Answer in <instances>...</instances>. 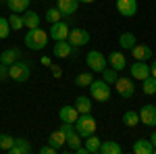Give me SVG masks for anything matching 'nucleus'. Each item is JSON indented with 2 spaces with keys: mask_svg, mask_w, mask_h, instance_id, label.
<instances>
[{
  "mask_svg": "<svg viewBox=\"0 0 156 154\" xmlns=\"http://www.w3.org/2000/svg\"><path fill=\"white\" fill-rule=\"evenodd\" d=\"M75 108L79 110V115L92 113V100H90L87 96H77V98H75Z\"/></svg>",
  "mask_w": 156,
  "mask_h": 154,
  "instance_id": "25",
  "label": "nucleus"
},
{
  "mask_svg": "<svg viewBox=\"0 0 156 154\" xmlns=\"http://www.w3.org/2000/svg\"><path fill=\"white\" fill-rule=\"evenodd\" d=\"M77 117H79V110L75 108V104H73V106H62L58 110V119L65 121V123H75Z\"/></svg>",
  "mask_w": 156,
  "mask_h": 154,
  "instance_id": "15",
  "label": "nucleus"
},
{
  "mask_svg": "<svg viewBox=\"0 0 156 154\" xmlns=\"http://www.w3.org/2000/svg\"><path fill=\"white\" fill-rule=\"evenodd\" d=\"M106 63L110 65V69H115L117 73H119V71H123V69L127 67L125 54H123V52H117V50H115V52H110V54L106 56Z\"/></svg>",
  "mask_w": 156,
  "mask_h": 154,
  "instance_id": "10",
  "label": "nucleus"
},
{
  "mask_svg": "<svg viewBox=\"0 0 156 154\" xmlns=\"http://www.w3.org/2000/svg\"><path fill=\"white\" fill-rule=\"evenodd\" d=\"M96 127H98V123H96V119L92 117V113H83V115H79L77 121L73 123V129L77 131L81 138L92 135V133L96 131Z\"/></svg>",
  "mask_w": 156,
  "mask_h": 154,
  "instance_id": "1",
  "label": "nucleus"
},
{
  "mask_svg": "<svg viewBox=\"0 0 156 154\" xmlns=\"http://www.w3.org/2000/svg\"><path fill=\"white\" fill-rule=\"evenodd\" d=\"M102 79L106 83H115L117 81V71H115V69H104V71H102Z\"/></svg>",
  "mask_w": 156,
  "mask_h": 154,
  "instance_id": "35",
  "label": "nucleus"
},
{
  "mask_svg": "<svg viewBox=\"0 0 156 154\" xmlns=\"http://www.w3.org/2000/svg\"><path fill=\"white\" fill-rule=\"evenodd\" d=\"M150 142H152V146H154V148H156V131H154V133H152V135H150Z\"/></svg>",
  "mask_w": 156,
  "mask_h": 154,
  "instance_id": "40",
  "label": "nucleus"
},
{
  "mask_svg": "<svg viewBox=\"0 0 156 154\" xmlns=\"http://www.w3.org/2000/svg\"><path fill=\"white\" fill-rule=\"evenodd\" d=\"M9 79V65L0 63V81H6Z\"/></svg>",
  "mask_w": 156,
  "mask_h": 154,
  "instance_id": "36",
  "label": "nucleus"
},
{
  "mask_svg": "<svg viewBox=\"0 0 156 154\" xmlns=\"http://www.w3.org/2000/svg\"><path fill=\"white\" fill-rule=\"evenodd\" d=\"M131 52H133V59L135 60H148L152 56V50H150L148 44H135L131 48Z\"/></svg>",
  "mask_w": 156,
  "mask_h": 154,
  "instance_id": "19",
  "label": "nucleus"
},
{
  "mask_svg": "<svg viewBox=\"0 0 156 154\" xmlns=\"http://www.w3.org/2000/svg\"><path fill=\"white\" fill-rule=\"evenodd\" d=\"M12 144H15V138L12 135H9V133H0V150H11Z\"/></svg>",
  "mask_w": 156,
  "mask_h": 154,
  "instance_id": "33",
  "label": "nucleus"
},
{
  "mask_svg": "<svg viewBox=\"0 0 156 154\" xmlns=\"http://www.w3.org/2000/svg\"><path fill=\"white\" fill-rule=\"evenodd\" d=\"M142 92L148 96H154L156 94V77L148 75L146 79H142Z\"/></svg>",
  "mask_w": 156,
  "mask_h": 154,
  "instance_id": "26",
  "label": "nucleus"
},
{
  "mask_svg": "<svg viewBox=\"0 0 156 154\" xmlns=\"http://www.w3.org/2000/svg\"><path fill=\"white\" fill-rule=\"evenodd\" d=\"M110 83H106L104 79H94V81L90 83V94L94 100L98 102H106L108 98H110Z\"/></svg>",
  "mask_w": 156,
  "mask_h": 154,
  "instance_id": "4",
  "label": "nucleus"
},
{
  "mask_svg": "<svg viewBox=\"0 0 156 154\" xmlns=\"http://www.w3.org/2000/svg\"><path fill=\"white\" fill-rule=\"evenodd\" d=\"M46 21L48 23H56V21H62V13L56 9V6H52L46 11Z\"/></svg>",
  "mask_w": 156,
  "mask_h": 154,
  "instance_id": "32",
  "label": "nucleus"
},
{
  "mask_svg": "<svg viewBox=\"0 0 156 154\" xmlns=\"http://www.w3.org/2000/svg\"><path fill=\"white\" fill-rule=\"evenodd\" d=\"M100 154H121V144L115 140H104L100 144Z\"/></svg>",
  "mask_w": 156,
  "mask_h": 154,
  "instance_id": "21",
  "label": "nucleus"
},
{
  "mask_svg": "<svg viewBox=\"0 0 156 154\" xmlns=\"http://www.w3.org/2000/svg\"><path fill=\"white\" fill-rule=\"evenodd\" d=\"M69 25L62 23V21H56V23L50 25V38L52 40H67V36H69Z\"/></svg>",
  "mask_w": 156,
  "mask_h": 154,
  "instance_id": "13",
  "label": "nucleus"
},
{
  "mask_svg": "<svg viewBox=\"0 0 156 154\" xmlns=\"http://www.w3.org/2000/svg\"><path fill=\"white\" fill-rule=\"evenodd\" d=\"M154 152H156V148H154Z\"/></svg>",
  "mask_w": 156,
  "mask_h": 154,
  "instance_id": "43",
  "label": "nucleus"
},
{
  "mask_svg": "<svg viewBox=\"0 0 156 154\" xmlns=\"http://www.w3.org/2000/svg\"><path fill=\"white\" fill-rule=\"evenodd\" d=\"M29 4H31V0H6V6L11 9V13H25L29 9Z\"/></svg>",
  "mask_w": 156,
  "mask_h": 154,
  "instance_id": "23",
  "label": "nucleus"
},
{
  "mask_svg": "<svg viewBox=\"0 0 156 154\" xmlns=\"http://www.w3.org/2000/svg\"><path fill=\"white\" fill-rule=\"evenodd\" d=\"M67 40H69L71 46L81 48V46H85V44L90 42V31H87V29H81V27H73V29H69Z\"/></svg>",
  "mask_w": 156,
  "mask_h": 154,
  "instance_id": "6",
  "label": "nucleus"
},
{
  "mask_svg": "<svg viewBox=\"0 0 156 154\" xmlns=\"http://www.w3.org/2000/svg\"><path fill=\"white\" fill-rule=\"evenodd\" d=\"M119 46L125 48V50H131L135 46V36H133L131 31H125V34H121L119 36Z\"/></svg>",
  "mask_w": 156,
  "mask_h": 154,
  "instance_id": "27",
  "label": "nucleus"
},
{
  "mask_svg": "<svg viewBox=\"0 0 156 154\" xmlns=\"http://www.w3.org/2000/svg\"><path fill=\"white\" fill-rule=\"evenodd\" d=\"M123 123H125L127 127H135V125H140V113H135V110H127V113L123 115Z\"/></svg>",
  "mask_w": 156,
  "mask_h": 154,
  "instance_id": "28",
  "label": "nucleus"
},
{
  "mask_svg": "<svg viewBox=\"0 0 156 154\" xmlns=\"http://www.w3.org/2000/svg\"><path fill=\"white\" fill-rule=\"evenodd\" d=\"M115 88H117V94H119L121 98H131L133 92H135V85H133L131 77H117Z\"/></svg>",
  "mask_w": 156,
  "mask_h": 154,
  "instance_id": "8",
  "label": "nucleus"
},
{
  "mask_svg": "<svg viewBox=\"0 0 156 154\" xmlns=\"http://www.w3.org/2000/svg\"><path fill=\"white\" fill-rule=\"evenodd\" d=\"M9 34H11V23H9V19L0 17V40L9 38Z\"/></svg>",
  "mask_w": 156,
  "mask_h": 154,
  "instance_id": "34",
  "label": "nucleus"
},
{
  "mask_svg": "<svg viewBox=\"0 0 156 154\" xmlns=\"http://www.w3.org/2000/svg\"><path fill=\"white\" fill-rule=\"evenodd\" d=\"M23 42L29 50H42V48H46V44H48V34H46L44 29L36 27V29H29V31H27V36L23 38Z\"/></svg>",
  "mask_w": 156,
  "mask_h": 154,
  "instance_id": "2",
  "label": "nucleus"
},
{
  "mask_svg": "<svg viewBox=\"0 0 156 154\" xmlns=\"http://www.w3.org/2000/svg\"><path fill=\"white\" fill-rule=\"evenodd\" d=\"M23 23L25 27H29V29H36V27H40V15H37L36 11H27L23 13Z\"/></svg>",
  "mask_w": 156,
  "mask_h": 154,
  "instance_id": "22",
  "label": "nucleus"
},
{
  "mask_svg": "<svg viewBox=\"0 0 156 154\" xmlns=\"http://www.w3.org/2000/svg\"><path fill=\"white\" fill-rule=\"evenodd\" d=\"M100 138H96L94 133L92 135H87L85 138V150H87V154H100Z\"/></svg>",
  "mask_w": 156,
  "mask_h": 154,
  "instance_id": "24",
  "label": "nucleus"
},
{
  "mask_svg": "<svg viewBox=\"0 0 156 154\" xmlns=\"http://www.w3.org/2000/svg\"><path fill=\"white\" fill-rule=\"evenodd\" d=\"M9 152L11 154H29L31 152V144L25 138H15V144H12V148Z\"/></svg>",
  "mask_w": 156,
  "mask_h": 154,
  "instance_id": "16",
  "label": "nucleus"
},
{
  "mask_svg": "<svg viewBox=\"0 0 156 154\" xmlns=\"http://www.w3.org/2000/svg\"><path fill=\"white\" fill-rule=\"evenodd\" d=\"M9 23H11V29H15V31L23 29V27H25V23H23V15H19V13H12L11 17H9Z\"/></svg>",
  "mask_w": 156,
  "mask_h": 154,
  "instance_id": "31",
  "label": "nucleus"
},
{
  "mask_svg": "<svg viewBox=\"0 0 156 154\" xmlns=\"http://www.w3.org/2000/svg\"><path fill=\"white\" fill-rule=\"evenodd\" d=\"M85 65L90 67V71L94 73H102L106 69V56L100 52V50H90L87 54H85Z\"/></svg>",
  "mask_w": 156,
  "mask_h": 154,
  "instance_id": "5",
  "label": "nucleus"
},
{
  "mask_svg": "<svg viewBox=\"0 0 156 154\" xmlns=\"http://www.w3.org/2000/svg\"><path fill=\"white\" fill-rule=\"evenodd\" d=\"M81 142H83V138H81V135H79L75 129H73L71 133H67V146H69L71 150L79 148V146H81Z\"/></svg>",
  "mask_w": 156,
  "mask_h": 154,
  "instance_id": "29",
  "label": "nucleus"
},
{
  "mask_svg": "<svg viewBox=\"0 0 156 154\" xmlns=\"http://www.w3.org/2000/svg\"><path fill=\"white\" fill-rule=\"evenodd\" d=\"M129 73H131V77L133 79H146L148 75H150V67L146 65V60H135L131 65V69H129Z\"/></svg>",
  "mask_w": 156,
  "mask_h": 154,
  "instance_id": "12",
  "label": "nucleus"
},
{
  "mask_svg": "<svg viewBox=\"0 0 156 154\" xmlns=\"http://www.w3.org/2000/svg\"><path fill=\"white\" fill-rule=\"evenodd\" d=\"M4 2H6V0H4Z\"/></svg>",
  "mask_w": 156,
  "mask_h": 154,
  "instance_id": "44",
  "label": "nucleus"
},
{
  "mask_svg": "<svg viewBox=\"0 0 156 154\" xmlns=\"http://www.w3.org/2000/svg\"><path fill=\"white\" fill-rule=\"evenodd\" d=\"M50 73H52V77H56V79H58L60 75H62V69H60L58 65H52V63H50Z\"/></svg>",
  "mask_w": 156,
  "mask_h": 154,
  "instance_id": "37",
  "label": "nucleus"
},
{
  "mask_svg": "<svg viewBox=\"0 0 156 154\" xmlns=\"http://www.w3.org/2000/svg\"><path fill=\"white\" fill-rule=\"evenodd\" d=\"M117 11L123 17H133L137 13V0H117Z\"/></svg>",
  "mask_w": 156,
  "mask_h": 154,
  "instance_id": "11",
  "label": "nucleus"
},
{
  "mask_svg": "<svg viewBox=\"0 0 156 154\" xmlns=\"http://www.w3.org/2000/svg\"><path fill=\"white\" fill-rule=\"evenodd\" d=\"M29 75H31V67L25 60H15L12 65H9V79L12 81L23 83L29 79Z\"/></svg>",
  "mask_w": 156,
  "mask_h": 154,
  "instance_id": "3",
  "label": "nucleus"
},
{
  "mask_svg": "<svg viewBox=\"0 0 156 154\" xmlns=\"http://www.w3.org/2000/svg\"><path fill=\"white\" fill-rule=\"evenodd\" d=\"M48 144L52 146V148L60 150V148L67 144V133H65V131H60V129L52 131V133H50V138H48Z\"/></svg>",
  "mask_w": 156,
  "mask_h": 154,
  "instance_id": "18",
  "label": "nucleus"
},
{
  "mask_svg": "<svg viewBox=\"0 0 156 154\" xmlns=\"http://www.w3.org/2000/svg\"><path fill=\"white\" fill-rule=\"evenodd\" d=\"M42 65H46V67H50V59H46V56H44V59H42Z\"/></svg>",
  "mask_w": 156,
  "mask_h": 154,
  "instance_id": "41",
  "label": "nucleus"
},
{
  "mask_svg": "<svg viewBox=\"0 0 156 154\" xmlns=\"http://www.w3.org/2000/svg\"><path fill=\"white\" fill-rule=\"evenodd\" d=\"M131 150H133V154H152L154 152V146H152L150 140L142 138V140H135V142H133Z\"/></svg>",
  "mask_w": 156,
  "mask_h": 154,
  "instance_id": "17",
  "label": "nucleus"
},
{
  "mask_svg": "<svg viewBox=\"0 0 156 154\" xmlns=\"http://www.w3.org/2000/svg\"><path fill=\"white\" fill-rule=\"evenodd\" d=\"M58 152V150H56V148H52V146H44V148H40V154H56Z\"/></svg>",
  "mask_w": 156,
  "mask_h": 154,
  "instance_id": "38",
  "label": "nucleus"
},
{
  "mask_svg": "<svg viewBox=\"0 0 156 154\" xmlns=\"http://www.w3.org/2000/svg\"><path fill=\"white\" fill-rule=\"evenodd\" d=\"M81 2H83V4H92V2H96V0H79V4H81Z\"/></svg>",
  "mask_w": 156,
  "mask_h": 154,
  "instance_id": "42",
  "label": "nucleus"
},
{
  "mask_svg": "<svg viewBox=\"0 0 156 154\" xmlns=\"http://www.w3.org/2000/svg\"><path fill=\"white\" fill-rule=\"evenodd\" d=\"M19 56H21V50H19V48H6V50H2V54H0V63L12 65L15 60H19Z\"/></svg>",
  "mask_w": 156,
  "mask_h": 154,
  "instance_id": "20",
  "label": "nucleus"
},
{
  "mask_svg": "<svg viewBox=\"0 0 156 154\" xmlns=\"http://www.w3.org/2000/svg\"><path fill=\"white\" fill-rule=\"evenodd\" d=\"M140 123L146 127H156V106L154 104H144L140 108Z\"/></svg>",
  "mask_w": 156,
  "mask_h": 154,
  "instance_id": "9",
  "label": "nucleus"
},
{
  "mask_svg": "<svg viewBox=\"0 0 156 154\" xmlns=\"http://www.w3.org/2000/svg\"><path fill=\"white\" fill-rule=\"evenodd\" d=\"M75 50H77V48L71 46L69 40H56L54 46H52V54H54L56 59H69V56L75 54Z\"/></svg>",
  "mask_w": 156,
  "mask_h": 154,
  "instance_id": "7",
  "label": "nucleus"
},
{
  "mask_svg": "<svg viewBox=\"0 0 156 154\" xmlns=\"http://www.w3.org/2000/svg\"><path fill=\"white\" fill-rule=\"evenodd\" d=\"M92 81H94V75L92 73H79L75 77V85H79V88H90Z\"/></svg>",
  "mask_w": 156,
  "mask_h": 154,
  "instance_id": "30",
  "label": "nucleus"
},
{
  "mask_svg": "<svg viewBox=\"0 0 156 154\" xmlns=\"http://www.w3.org/2000/svg\"><path fill=\"white\" fill-rule=\"evenodd\" d=\"M150 75H152V77H156V59L152 60V67H150Z\"/></svg>",
  "mask_w": 156,
  "mask_h": 154,
  "instance_id": "39",
  "label": "nucleus"
},
{
  "mask_svg": "<svg viewBox=\"0 0 156 154\" xmlns=\"http://www.w3.org/2000/svg\"><path fill=\"white\" fill-rule=\"evenodd\" d=\"M56 9L62 13V17L75 15V13H77V9H79V0H58Z\"/></svg>",
  "mask_w": 156,
  "mask_h": 154,
  "instance_id": "14",
  "label": "nucleus"
}]
</instances>
